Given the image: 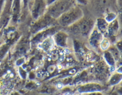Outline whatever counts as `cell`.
Masks as SVG:
<instances>
[{"label": "cell", "mask_w": 122, "mask_h": 95, "mask_svg": "<svg viewBox=\"0 0 122 95\" xmlns=\"http://www.w3.org/2000/svg\"><path fill=\"white\" fill-rule=\"evenodd\" d=\"M46 9L47 5L45 0H34L31 7H30L32 16L34 19L39 18L41 15H43Z\"/></svg>", "instance_id": "obj_3"}, {"label": "cell", "mask_w": 122, "mask_h": 95, "mask_svg": "<svg viewBox=\"0 0 122 95\" xmlns=\"http://www.w3.org/2000/svg\"><path fill=\"white\" fill-rule=\"evenodd\" d=\"M105 59L108 62V63L111 66H113L114 64V59L109 52H105Z\"/></svg>", "instance_id": "obj_11"}, {"label": "cell", "mask_w": 122, "mask_h": 95, "mask_svg": "<svg viewBox=\"0 0 122 95\" xmlns=\"http://www.w3.org/2000/svg\"><path fill=\"white\" fill-rule=\"evenodd\" d=\"M97 26L98 31L102 33H105L108 30V22L105 20V18H98L97 20Z\"/></svg>", "instance_id": "obj_9"}, {"label": "cell", "mask_w": 122, "mask_h": 95, "mask_svg": "<svg viewBox=\"0 0 122 95\" xmlns=\"http://www.w3.org/2000/svg\"><path fill=\"white\" fill-rule=\"evenodd\" d=\"M45 1H46V5H47V7L49 5H52V4L53 2H55L56 0H45Z\"/></svg>", "instance_id": "obj_15"}, {"label": "cell", "mask_w": 122, "mask_h": 95, "mask_svg": "<svg viewBox=\"0 0 122 95\" xmlns=\"http://www.w3.org/2000/svg\"><path fill=\"white\" fill-rule=\"evenodd\" d=\"M102 41V34L98 31V30H94L93 32L91 34L90 43L91 45L96 47L98 44H100Z\"/></svg>", "instance_id": "obj_8"}, {"label": "cell", "mask_w": 122, "mask_h": 95, "mask_svg": "<svg viewBox=\"0 0 122 95\" xmlns=\"http://www.w3.org/2000/svg\"><path fill=\"white\" fill-rule=\"evenodd\" d=\"M22 9L21 0H12L11 3V18L13 21H17L20 16L21 11Z\"/></svg>", "instance_id": "obj_5"}, {"label": "cell", "mask_w": 122, "mask_h": 95, "mask_svg": "<svg viewBox=\"0 0 122 95\" xmlns=\"http://www.w3.org/2000/svg\"><path fill=\"white\" fill-rule=\"evenodd\" d=\"M5 1H6V0H0V12H1V11L4 5H5Z\"/></svg>", "instance_id": "obj_16"}, {"label": "cell", "mask_w": 122, "mask_h": 95, "mask_svg": "<svg viewBox=\"0 0 122 95\" xmlns=\"http://www.w3.org/2000/svg\"><path fill=\"white\" fill-rule=\"evenodd\" d=\"M21 1H22V8L25 10H26L28 8L30 0H21Z\"/></svg>", "instance_id": "obj_13"}, {"label": "cell", "mask_w": 122, "mask_h": 95, "mask_svg": "<svg viewBox=\"0 0 122 95\" xmlns=\"http://www.w3.org/2000/svg\"><path fill=\"white\" fill-rule=\"evenodd\" d=\"M75 24H76V30H78V32L82 33V34H84V35H86V34L89 33L92 29V27H93V24H94V22L93 21H92L91 19H89V18H83V17L79 20L77 22L75 23Z\"/></svg>", "instance_id": "obj_4"}, {"label": "cell", "mask_w": 122, "mask_h": 95, "mask_svg": "<svg viewBox=\"0 0 122 95\" xmlns=\"http://www.w3.org/2000/svg\"><path fill=\"white\" fill-rule=\"evenodd\" d=\"M76 5L75 0H56L52 5L47 7V14L54 19H57L61 14Z\"/></svg>", "instance_id": "obj_1"}, {"label": "cell", "mask_w": 122, "mask_h": 95, "mask_svg": "<svg viewBox=\"0 0 122 95\" xmlns=\"http://www.w3.org/2000/svg\"><path fill=\"white\" fill-rule=\"evenodd\" d=\"M55 43L60 47H66L67 41V35L63 32L56 33L53 37Z\"/></svg>", "instance_id": "obj_7"}, {"label": "cell", "mask_w": 122, "mask_h": 95, "mask_svg": "<svg viewBox=\"0 0 122 95\" xmlns=\"http://www.w3.org/2000/svg\"><path fill=\"white\" fill-rule=\"evenodd\" d=\"M116 17L117 15L116 14L113 12V11H110V12H107L106 14H105V20L107 21V22H112L114 20H115L116 19Z\"/></svg>", "instance_id": "obj_10"}, {"label": "cell", "mask_w": 122, "mask_h": 95, "mask_svg": "<svg viewBox=\"0 0 122 95\" xmlns=\"http://www.w3.org/2000/svg\"><path fill=\"white\" fill-rule=\"evenodd\" d=\"M100 47L103 49H107L109 47V42L105 39L102 40L101 43H100Z\"/></svg>", "instance_id": "obj_12"}, {"label": "cell", "mask_w": 122, "mask_h": 95, "mask_svg": "<svg viewBox=\"0 0 122 95\" xmlns=\"http://www.w3.org/2000/svg\"><path fill=\"white\" fill-rule=\"evenodd\" d=\"M83 11L78 6H74L72 9H69L66 12H64L63 14L57 18L58 22L60 25L63 26H70L75 24L79 20H80L83 17Z\"/></svg>", "instance_id": "obj_2"}, {"label": "cell", "mask_w": 122, "mask_h": 95, "mask_svg": "<svg viewBox=\"0 0 122 95\" xmlns=\"http://www.w3.org/2000/svg\"><path fill=\"white\" fill-rule=\"evenodd\" d=\"M112 2L113 0H96L95 6H96L98 10L105 12L106 10L110 8Z\"/></svg>", "instance_id": "obj_6"}, {"label": "cell", "mask_w": 122, "mask_h": 95, "mask_svg": "<svg viewBox=\"0 0 122 95\" xmlns=\"http://www.w3.org/2000/svg\"><path fill=\"white\" fill-rule=\"evenodd\" d=\"M76 3L81 4V5H86L88 3V0H75Z\"/></svg>", "instance_id": "obj_14"}]
</instances>
